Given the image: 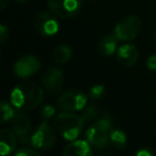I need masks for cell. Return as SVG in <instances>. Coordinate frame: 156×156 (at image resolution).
<instances>
[{
    "mask_svg": "<svg viewBox=\"0 0 156 156\" xmlns=\"http://www.w3.org/2000/svg\"><path fill=\"white\" fill-rule=\"evenodd\" d=\"M118 41L119 40L115 37V34H107L101 39L98 46V50L102 56L110 57L115 54L118 50Z\"/></svg>",
    "mask_w": 156,
    "mask_h": 156,
    "instance_id": "obj_15",
    "label": "cell"
},
{
    "mask_svg": "<svg viewBox=\"0 0 156 156\" xmlns=\"http://www.w3.org/2000/svg\"><path fill=\"white\" fill-rule=\"evenodd\" d=\"M12 104H9L5 101H2L0 107H1V123H7V122L11 121L13 119V117L15 115V110L11 106Z\"/></svg>",
    "mask_w": 156,
    "mask_h": 156,
    "instance_id": "obj_19",
    "label": "cell"
},
{
    "mask_svg": "<svg viewBox=\"0 0 156 156\" xmlns=\"http://www.w3.org/2000/svg\"><path fill=\"white\" fill-rule=\"evenodd\" d=\"M72 54H73V51H72V48L69 45L60 44L55 48L54 54H52V59L57 64H65L69 61Z\"/></svg>",
    "mask_w": 156,
    "mask_h": 156,
    "instance_id": "obj_16",
    "label": "cell"
},
{
    "mask_svg": "<svg viewBox=\"0 0 156 156\" xmlns=\"http://www.w3.org/2000/svg\"><path fill=\"white\" fill-rule=\"evenodd\" d=\"M8 5H9V0H0V9H1V11H3Z\"/></svg>",
    "mask_w": 156,
    "mask_h": 156,
    "instance_id": "obj_27",
    "label": "cell"
},
{
    "mask_svg": "<svg viewBox=\"0 0 156 156\" xmlns=\"http://www.w3.org/2000/svg\"><path fill=\"white\" fill-rule=\"evenodd\" d=\"M154 103H155V105H156V96H155V98H154Z\"/></svg>",
    "mask_w": 156,
    "mask_h": 156,
    "instance_id": "obj_29",
    "label": "cell"
},
{
    "mask_svg": "<svg viewBox=\"0 0 156 156\" xmlns=\"http://www.w3.org/2000/svg\"><path fill=\"white\" fill-rule=\"evenodd\" d=\"M98 115V109L95 105H87L80 111V117L83 119L85 123L89 121H93Z\"/></svg>",
    "mask_w": 156,
    "mask_h": 156,
    "instance_id": "obj_20",
    "label": "cell"
},
{
    "mask_svg": "<svg viewBox=\"0 0 156 156\" xmlns=\"http://www.w3.org/2000/svg\"><path fill=\"white\" fill-rule=\"evenodd\" d=\"M44 100L43 89L33 81L20 83L12 90L10 101L14 108L20 111H29L39 107Z\"/></svg>",
    "mask_w": 156,
    "mask_h": 156,
    "instance_id": "obj_1",
    "label": "cell"
},
{
    "mask_svg": "<svg viewBox=\"0 0 156 156\" xmlns=\"http://www.w3.org/2000/svg\"><path fill=\"white\" fill-rule=\"evenodd\" d=\"M11 127L23 144L31 143V137L29 138L28 136L31 129V122L28 115L22 112L15 113L13 119L11 120Z\"/></svg>",
    "mask_w": 156,
    "mask_h": 156,
    "instance_id": "obj_10",
    "label": "cell"
},
{
    "mask_svg": "<svg viewBox=\"0 0 156 156\" xmlns=\"http://www.w3.org/2000/svg\"><path fill=\"white\" fill-rule=\"evenodd\" d=\"M155 42H156V34H155Z\"/></svg>",
    "mask_w": 156,
    "mask_h": 156,
    "instance_id": "obj_30",
    "label": "cell"
},
{
    "mask_svg": "<svg viewBox=\"0 0 156 156\" xmlns=\"http://www.w3.org/2000/svg\"><path fill=\"white\" fill-rule=\"evenodd\" d=\"M64 83V75L58 67H48L42 75V85L49 95L60 93Z\"/></svg>",
    "mask_w": 156,
    "mask_h": 156,
    "instance_id": "obj_7",
    "label": "cell"
},
{
    "mask_svg": "<svg viewBox=\"0 0 156 156\" xmlns=\"http://www.w3.org/2000/svg\"><path fill=\"white\" fill-rule=\"evenodd\" d=\"M56 143L55 129L47 123L42 122L31 136V145L37 151H48Z\"/></svg>",
    "mask_w": 156,
    "mask_h": 156,
    "instance_id": "obj_5",
    "label": "cell"
},
{
    "mask_svg": "<svg viewBox=\"0 0 156 156\" xmlns=\"http://www.w3.org/2000/svg\"><path fill=\"white\" fill-rule=\"evenodd\" d=\"M88 98L83 91L71 89L65 91L58 98V105L62 111L66 112H80L87 106Z\"/></svg>",
    "mask_w": 156,
    "mask_h": 156,
    "instance_id": "obj_3",
    "label": "cell"
},
{
    "mask_svg": "<svg viewBox=\"0 0 156 156\" xmlns=\"http://www.w3.org/2000/svg\"><path fill=\"white\" fill-rule=\"evenodd\" d=\"M147 67L150 71H156V55H152L147 60Z\"/></svg>",
    "mask_w": 156,
    "mask_h": 156,
    "instance_id": "obj_25",
    "label": "cell"
},
{
    "mask_svg": "<svg viewBox=\"0 0 156 156\" xmlns=\"http://www.w3.org/2000/svg\"><path fill=\"white\" fill-rule=\"evenodd\" d=\"M34 26L37 32L45 37H54L59 31V22L51 12H41L34 20Z\"/></svg>",
    "mask_w": 156,
    "mask_h": 156,
    "instance_id": "obj_8",
    "label": "cell"
},
{
    "mask_svg": "<svg viewBox=\"0 0 156 156\" xmlns=\"http://www.w3.org/2000/svg\"><path fill=\"white\" fill-rule=\"evenodd\" d=\"M92 147L87 140L71 141L63 150L64 156H90L92 155Z\"/></svg>",
    "mask_w": 156,
    "mask_h": 156,
    "instance_id": "obj_13",
    "label": "cell"
},
{
    "mask_svg": "<svg viewBox=\"0 0 156 156\" xmlns=\"http://www.w3.org/2000/svg\"><path fill=\"white\" fill-rule=\"evenodd\" d=\"M136 155L137 156H153L154 152L151 151L149 147H142V149H140L138 152H136Z\"/></svg>",
    "mask_w": 156,
    "mask_h": 156,
    "instance_id": "obj_26",
    "label": "cell"
},
{
    "mask_svg": "<svg viewBox=\"0 0 156 156\" xmlns=\"http://www.w3.org/2000/svg\"><path fill=\"white\" fill-rule=\"evenodd\" d=\"M93 124L101 129L110 133L112 129V117L108 112H104L96 121H94Z\"/></svg>",
    "mask_w": 156,
    "mask_h": 156,
    "instance_id": "obj_18",
    "label": "cell"
},
{
    "mask_svg": "<svg viewBox=\"0 0 156 156\" xmlns=\"http://www.w3.org/2000/svg\"><path fill=\"white\" fill-rule=\"evenodd\" d=\"M85 121L80 115L63 111L55 118V127L58 133L67 141H73L80 134Z\"/></svg>",
    "mask_w": 156,
    "mask_h": 156,
    "instance_id": "obj_2",
    "label": "cell"
},
{
    "mask_svg": "<svg viewBox=\"0 0 156 156\" xmlns=\"http://www.w3.org/2000/svg\"><path fill=\"white\" fill-rule=\"evenodd\" d=\"M16 135L13 130L1 129L0 132V154L2 156L11 154L17 147Z\"/></svg>",
    "mask_w": 156,
    "mask_h": 156,
    "instance_id": "obj_14",
    "label": "cell"
},
{
    "mask_svg": "<svg viewBox=\"0 0 156 156\" xmlns=\"http://www.w3.org/2000/svg\"><path fill=\"white\" fill-rule=\"evenodd\" d=\"M141 29V23L138 16L128 15L121 20L113 29V34L119 41L129 42L137 37Z\"/></svg>",
    "mask_w": 156,
    "mask_h": 156,
    "instance_id": "obj_4",
    "label": "cell"
},
{
    "mask_svg": "<svg viewBox=\"0 0 156 156\" xmlns=\"http://www.w3.org/2000/svg\"><path fill=\"white\" fill-rule=\"evenodd\" d=\"M56 113V109L51 106V105H45L42 109V117L45 120L50 119L52 115Z\"/></svg>",
    "mask_w": 156,
    "mask_h": 156,
    "instance_id": "obj_23",
    "label": "cell"
},
{
    "mask_svg": "<svg viewBox=\"0 0 156 156\" xmlns=\"http://www.w3.org/2000/svg\"><path fill=\"white\" fill-rule=\"evenodd\" d=\"M86 140L91 144L92 147H95L98 150L108 149L110 145L109 133L101 129L94 124H92L86 132Z\"/></svg>",
    "mask_w": 156,
    "mask_h": 156,
    "instance_id": "obj_11",
    "label": "cell"
},
{
    "mask_svg": "<svg viewBox=\"0 0 156 156\" xmlns=\"http://www.w3.org/2000/svg\"><path fill=\"white\" fill-rule=\"evenodd\" d=\"M104 86L103 85H94L93 87L90 89L89 91V96L92 100H98L103 96L104 94Z\"/></svg>",
    "mask_w": 156,
    "mask_h": 156,
    "instance_id": "obj_22",
    "label": "cell"
},
{
    "mask_svg": "<svg viewBox=\"0 0 156 156\" xmlns=\"http://www.w3.org/2000/svg\"><path fill=\"white\" fill-rule=\"evenodd\" d=\"M14 2L18 3V5H23V3H25L27 1V0H13Z\"/></svg>",
    "mask_w": 156,
    "mask_h": 156,
    "instance_id": "obj_28",
    "label": "cell"
},
{
    "mask_svg": "<svg viewBox=\"0 0 156 156\" xmlns=\"http://www.w3.org/2000/svg\"><path fill=\"white\" fill-rule=\"evenodd\" d=\"M42 64L39 58L32 55H27L20 58L13 66V73L20 78H28L40 71Z\"/></svg>",
    "mask_w": 156,
    "mask_h": 156,
    "instance_id": "obj_9",
    "label": "cell"
},
{
    "mask_svg": "<svg viewBox=\"0 0 156 156\" xmlns=\"http://www.w3.org/2000/svg\"><path fill=\"white\" fill-rule=\"evenodd\" d=\"M109 140H110V144L117 150H122L127 145V136H126V134L123 130L117 129V128L110 130Z\"/></svg>",
    "mask_w": 156,
    "mask_h": 156,
    "instance_id": "obj_17",
    "label": "cell"
},
{
    "mask_svg": "<svg viewBox=\"0 0 156 156\" xmlns=\"http://www.w3.org/2000/svg\"><path fill=\"white\" fill-rule=\"evenodd\" d=\"M47 7L58 18L67 20L79 13L83 2L81 0H48Z\"/></svg>",
    "mask_w": 156,
    "mask_h": 156,
    "instance_id": "obj_6",
    "label": "cell"
},
{
    "mask_svg": "<svg viewBox=\"0 0 156 156\" xmlns=\"http://www.w3.org/2000/svg\"><path fill=\"white\" fill-rule=\"evenodd\" d=\"M117 59L122 65L130 67L137 63L139 59V51L134 44H123L118 48Z\"/></svg>",
    "mask_w": 156,
    "mask_h": 156,
    "instance_id": "obj_12",
    "label": "cell"
},
{
    "mask_svg": "<svg viewBox=\"0 0 156 156\" xmlns=\"http://www.w3.org/2000/svg\"><path fill=\"white\" fill-rule=\"evenodd\" d=\"M14 155L15 156H41V153H40L37 149L24 147H20V150H17Z\"/></svg>",
    "mask_w": 156,
    "mask_h": 156,
    "instance_id": "obj_21",
    "label": "cell"
},
{
    "mask_svg": "<svg viewBox=\"0 0 156 156\" xmlns=\"http://www.w3.org/2000/svg\"><path fill=\"white\" fill-rule=\"evenodd\" d=\"M9 34H10V30L5 24L0 25V42L1 43H5L8 39H9Z\"/></svg>",
    "mask_w": 156,
    "mask_h": 156,
    "instance_id": "obj_24",
    "label": "cell"
}]
</instances>
